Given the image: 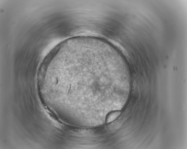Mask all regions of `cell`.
<instances>
[{
	"label": "cell",
	"mask_w": 187,
	"mask_h": 149,
	"mask_svg": "<svg viewBox=\"0 0 187 149\" xmlns=\"http://www.w3.org/2000/svg\"><path fill=\"white\" fill-rule=\"evenodd\" d=\"M120 112L118 111L109 113L106 118V122L109 123L113 121L120 115Z\"/></svg>",
	"instance_id": "6da1fadb"
}]
</instances>
